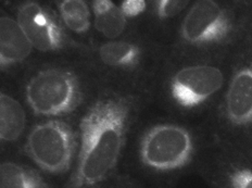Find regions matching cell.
Segmentation results:
<instances>
[{
    "label": "cell",
    "mask_w": 252,
    "mask_h": 188,
    "mask_svg": "<svg viewBox=\"0 0 252 188\" xmlns=\"http://www.w3.org/2000/svg\"><path fill=\"white\" fill-rule=\"evenodd\" d=\"M132 102L111 94L94 101L80 123L81 143L66 188H101L117 166L126 140Z\"/></svg>",
    "instance_id": "cell-1"
},
{
    "label": "cell",
    "mask_w": 252,
    "mask_h": 188,
    "mask_svg": "<svg viewBox=\"0 0 252 188\" xmlns=\"http://www.w3.org/2000/svg\"><path fill=\"white\" fill-rule=\"evenodd\" d=\"M25 99L38 116L63 117L80 106L83 93L74 73L63 69H46L28 82Z\"/></svg>",
    "instance_id": "cell-2"
},
{
    "label": "cell",
    "mask_w": 252,
    "mask_h": 188,
    "mask_svg": "<svg viewBox=\"0 0 252 188\" xmlns=\"http://www.w3.org/2000/svg\"><path fill=\"white\" fill-rule=\"evenodd\" d=\"M75 150V133L69 124L59 120L36 125L24 146L26 156L38 168L50 174L69 171Z\"/></svg>",
    "instance_id": "cell-3"
},
{
    "label": "cell",
    "mask_w": 252,
    "mask_h": 188,
    "mask_svg": "<svg viewBox=\"0 0 252 188\" xmlns=\"http://www.w3.org/2000/svg\"><path fill=\"white\" fill-rule=\"evenodd\" d=\"M195 144L188 130L175 124H160L147 132L139 146L141 162L147 168L170 172L190 162Z\"/></svg>",
    "instance_id": "cell-4"
},
{
    "label": "cell",
    "mask_w": 252,
    "mask_h": 188,
    "mask_svg": "<svg viewBox=\"0 0 252 188\" xmlns=\"http://www.w3.org/2000/svg\"><path fill=\"white\" fill-rule=\"evenodd\" d=\"M234 29L228 12L212 0L196 2L181 25V37L192 46L220 44L227 39Z\"/></svg>",
    "instance_id": "cell-5"
},
{
    "label": "cell",
    "mask_w": 252,
    "mask_h": 188,
    "mask_svg": "<svg viewBox=\"0 0 252 188\" xmlns=\"http://www.w3.org/2000/svg\"><path fill=\"white\" fill-rule=\"evenodd\" d=\"M223 84L224 75L218 67L206 64L189 65L172 76L170 92L178 106L191 109L206 102Z\"/></svg>",
    "instance_id": "cell-6"
},
{
    "label": "cell",
    "mask_w": 252,
    "mask_h": 188,
    "mask_svg": "<svg viewBox=\"0 0 252 188\" xmlns=\"http://www.w3.org/2000/svg\"><path fill=\"white\" fill-rule=\"evenodd\" d=\"M17 21L33 48L39 51H59L71 43L59 20L37 2L29 1L21 4Z\"/></svg>",
    "instance_id": "cell-7"
},
{
    "label": "cell",
    "mask_w": 252,
    "mask_h": 188,
    "mask_svg": "<svg viewBox=\"0 0 252 188\" xmlns=\"http://www.w3.org/2000/svg\"><path fill=\"white\" fill-rule=\"evenodd\" d=\"M225 117L237 126L252 124V64L232 77L225 96Z\"/></svg>",
    "instance_id": "cell-8"
},
{
    "label": "cell",
    "mask_w": 252,
    "mask_h": 188,
    "mask_svg": "<svg viewBox=\"0 0 252 188\" xmlns=\"http://www.w3.org/2000/svg\"><path fill=\"white\" fill-rule=\"evenodd\" d=\"M33 50L31 41L17 20L0 19V66L1 69L22 63Z\"/></svg>",
    "instance_id": "cell-9"
},
{
    "label": "cell",
    "mask_w": 252,
    "mask_h": 188,
    "mask_svg": "<svg viewBox=\"0 0 252 188\" xmlns=\"http://www.w3.org/2000/svg\"><path fill=\"white\" fill-rule=\"evenodd\" d=\"M92 9L94 28L104 37L115 39L123 34L127 18L114 2L110 0H94Z\"/></svg>",
    "instance_id": "cell-10"
},
{
    "label": "cell",
    "mask_w": 252,
    "mask_h": 188,
    "mask_svg": "<svg viewBox=\"0 0 252 188\" xmlns=\"http://www.w3.org/2000/svg\"><path fill=\"white\" fill-rule=\"evenodd\" d=\"M25 127V112L18 100L0 94V139L6 143L18 140Z\"/></svg>",
    "instance_id": "cell-11"
},
{
    "label": "cell",
    "mask_w": 252,
    "mask_h": 188,
    "mask_svg": "<svg viewBox=\"0 0 252 188\" xmlns=\"http://www.w3.org/2000/svg\"><path fill=\"white\" fill-rule=\"evenodd\" d=\"M100 60L106 65L118 69H133L141 59V49L126 40H111L98 50Z\"/></svg>",
    "instance_id": "cell-12"
},
{
    "label": "cell",
    "mask_w": 252,
    "mask_h": 188,
    "mask_svg": "<svg viewBox=\"0 0 252 188\" xmlns=\"http://www.w3.org/2000/svg\"><path fill=\"white\" fill-rule=\"evenodd\" d=\"M0 188H48L35 171L15 162L0 164Z\"/></svg>",
    "instance_id": "cell-13"
},
{
    "label": "cell",
    "mask_w": 252,
    "mask_h": 188,
    "mask_svg": "<svg viewBox=\"0 0 252 188\" xmlns=\"http://www.w3.org/2000/svg\"><path fill=\"white\" fill-rule=\"evenodd\" d=\"M62 22L76 34H85L91 29V9L83 0H63L58 2Z\"/></svg>",
    "instance_id": "cell-14"
},
{
    "label": "cell",
    "mask_w": 252,
    "mask_h": 188,
    "mask_svg": "<svg viewBox=\"0 0 252 188\" xmlns=\"http://www.w3.org/2000/svg\"><path fill=\"white\" fill-rule=\"evenodd\" d=\"M155 13L160 20L176 17L185 9L189 1L186 0H159L155 2Z\"/></svg>",
    "instance_id": "cell-15"
},
{
    "label": "cell",
    "mask_w": 252,
    "mask_h": 188,
    "mask_svg": "<svg viewBox=\"0 0 252 188\" xmlns=\"http://www.w3.org/2000/svg\"><path fill=\"white\" fill-rule=\"evenodd\" d=\"M226 179L229 188H252V170L245 166H233Z\"/></svg>",
    "instance_id": "cell-16"
},
{
    "label": "cell",
    "mask_w": 252,
    "mask_h": 188,
    "mask_svg": "<svg viewBox=\"0 0 252 188\" xmlns=\"http://www.w3.org/2000/svg\"><path fill=\"white\" fill-rule=\"evenodd\" d=\"M146 7L147 3L143 0H125L120 6L126 18H134L144 13Z\"/></svg>",
    "instance_id": "cell-17"
}]
</instances>
